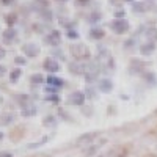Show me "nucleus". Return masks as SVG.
I'll return each instance as SVG.
<instances>
[{"instance_id": "2eb2a0df", "label": "nucleus", "mask_w": 157, "mask_h": 157, "mask_svg": "<svg viewBox=\"0 0 157 157\" xmlns=\"http://www.w3.org/2000/svg\"><path fill=\"white\" fill-rule=\"evenodd\" d=\"M35 113H36V109H35L33 105H27V107L22 109V115H24V116H32V115H35Z\"/></svg>"}, {"instance_id": "aec40b11", "label": "nucleus", "mask_w": 157, "mask_h": 157, "mask_svg": "<svg viewBox=\"0 0 157 157\" xmlns=\"http://www.w3.org/2000/svg\"><path fill=\"white\" fill-rule=\"evenodd\" d=\"M44 80L43 78V75H39V74H35V75H32V82L33 83H41Z\"/></svg>"}, {"instance_id": "f3484780", "label": "nucleus", "mask_w": 157, "mask_h": 157, "mask_svg": "<svg viewBox=\"0 0 157 157\" xmlns=\"http://www.w3.org/2000/svg\"><path fill=\"white\" fill-rule=\"evenodd\" d=\"M49 85H55V86H63V80L61 78H57V77H49L47 78Z\"/></svg>"}, {"instance_id": "a878e982", "label": "nucleus", "mask_w": 157, "mask_h": 157, "mask_svg": "<svg viewBox=\"0 0 157 157\" xmlns=\"http://www.w3.org/2000/svg\"><path fill=\"white\" fill-rule=\"evenodd\" d=\"M2 2H5V3H10V2H13V0H2Z\"/></svg>"}, {"instance_id": "f03ea898", "label": "nucleus", "mask_w": 157, "mask_h": 157, "mask_svg": "<svg viewBox=\"0 0 157 157\" xmlns=\"http://www.w3.org/2000/svg\"><path fill=\"white\" fill-rule=\"evenodd\" d=\"M110 29L118 33V35H121V33H126L129 30V24L126 19H115L112 24H110Z\"/></svg>"}, {"instance_id": "20e7f679", "label": "nucleus", "mask_w": 157, "mask_h": 157, "mask_svg": "<svg viewBox=\"0 0 157 157\" xmlns=\"http://www.w3.org/2000/svg\"><path fill=\"white\" fill-rule=\"evenodd\" d=\"M154 50H155V43H151V41L143 43L138 47V52H140L143 57H149L151 54H154Z\"/></svg>"}, {"instance_id": "ddd939ff", "label": "nucleus", "mask_w": 157, "mask_h": 157, "mask_svg": "<svg viewBox=\"0 0 157 157\" xmlns=\"http://www.w3.org/2000/svg\"><path fill=\"white\" fill-rule=\"evenodd\" d=\"M14 38H16V32H14V30H6V32L3 33V41H5V43L13 41Z\"/></svg>"}, {"instance_id": "cd10ccee", "label": "nucleus", "mask_w": 157, "mask_h": 157, "mask_svg": "<svg viewBox=\"0 0 157 157\" xmlns=\"http://www.w3.org/2000/svg\"><path fill=\"white\" fill-rule=\"evenodd\" d=\"M124 2H134V0H124Z\"/></svg>"}, {"instance_id": "6ab92c4d", "label": "nucleus", "mask_w": 157, "mask_h": 157, "mask_svg": "<svg viewBox=\"0 0 157 157\" xmlns=\"http://www.w3.org/2000/svg\"><path fill=\"white\" fill-rule=\"evenodd\" d=\"M99 19H102V14H101V13H93V14H91L90 16V22H98Z\"/></svg>"}, {"instance_id": "c85d7f7f", "label": "nucleus", "mask_w": 157, "mask_h": 157, "mask_svg": "<svg viewBox=\"0 0 157 157\" xmlns=\"http://www.w3.org/2000/svg\"><path fill=\"white\" fill-rule=\"evenodd\" d=\"M58 2H66V0H58Z\"/></svg>"}, {"instance_id": "f8f14e48", "label": "nucleus", "mask_w": 157, "mask_h": 157, "mask_svg": "<svg viewBox=\"0 0 157 157\" xmlns=\"http://www.w3.org/2000/svg\"><path fill=\"white\" fill-rule=\"evenodd\" d=\"M145 35H146V38L149 39L151 43H155V41H157V29L151 27V29H148V30L145 32Z\"/></svg>"}, {"instance_id": "f257e3e1", "label": "nucleus", "mask_w": 157, "mask_h": 157, "mask_svg": "<svg viewBox=\"0 0 157 157\" xmlns=\"http://www.w3.org/2000/svg\"><path fill=\"white\" fill-rule=\"evenodd\" d=\"M71 54L77 61H82V60H88L90 58V49L86 44L83 43H77L71 46Z\"/></svg>"}, {"instance_id": "5701e85b", "label": "nucleus", "mask_w": 157, "mask_h": 157, "mask_svg": "<svg viewBox=\"0 0 157 157\" xmlns=\"http://www.w3.org/2000/svg\"><path fill=\"white\" fill-rule=\"evenodd\" d=\"M0 157H13L11 152H0Z\"/></svg>"}, {"instance_id": "a211bd4d", "label": "nucleus", "mask_w": 157, "mask_h": 157, "mask_svg": "<svg viewBox=\"0 0 157 157\" xmlns=\"http://www.w3.org/2000/svg\"><path fill=\"white\" fill-rule=\"evenodd\" d=\"M135 13H141V11H146V5L145 3H134V8H132Z\"/></svg>"}, {"instance_id": "6e6552de", "label": "nucleus", "mask_w": 157, "mask_h": 157, "mask_svg": "<svg viewBox=\"0 0 157 157\" xmlns=\"http://www.w3.org/2000/svg\"><path fill=\"white\" fill-rule=\"evenodd\" d=\"M44 69H47L49 72H57V71H60V64L54 58H47L44 61Z\"/></svg>"}, {"instance_id": "7ed1b4c3", "label": "nucleus", "mask_w": 157, "mask_h": 157, "mask_svg": "<svg viewBox=\"0 0 157 157\" xmlns=\"http://www.w3.org/2000/svg\"><path fill=\"white\" fill-rule=\"evenodd\" d=\"M126 154H127V149L126 148L116 146V148H113V149H110L107 152H104V154H101L98 157H126Z\"/></svg>"}, {"instance_id": "9b49d317", "label": "nucleus", "mask_w": 157, "mask_h": 157, "mask_svg": "<svg viewBox=\"0 0 157 157\" xmlns=\"http://www.w3.org/2000/svg\"><path fill=\"white\" fill-rule=\"evenodd\" d=\"M72 104H75V105H83V102H85V94L82 93V91H75V93H72V98H71Z\"/></svg>"}, {"instance_id": "4be33fe9", "label": "nucleus", "mask_w": 157, "mask_h": 157, "mask_svg": "<svg viewBox=\"0 0 157 157\" xmlns=\"http://www.w3.org/2000/svg\"><path fill=\"white\" fill-rule=\"evenodd\" d=\"M19 74H21L19 71H14V72H13V74H11V80H16V78L19 77Z\"/></svg>"}, {"instance_id": "4468645a", "label": "nucleus", "mask_w": 157, "mask_h": 157, "mask_svg": "<svg viewBox=\"0 0 157 157\" xmlns=\"http://www.w3.org/2000/svg\"><path fill=\"white\" fill-rule=\"evenodd\" d=\"M90 36L93 38V39H101L104 36V30L102 29H93L90 32Z\"/></svg>"}, {"instance_id": "393cba45", "label": "nucleus", "mask_w": 157, "mask_h": 157, "mask_svg": "<svg viewBox=\"0 0 157 157\" xmlns=\"http://www.w3.org/2000/svg\"><path fill=\"white\" fill-rule=\"evenodd\" d=\"M3 57H5V50L0 49V58H3Z\"/></svg>"}, {"instance_id": "b1692460", "label": "nucleus", "mask_w": 157, "mask_h": 157, "mask_svg": "<svg viewBox=\"0 0 157 157\" xmlns=\"http://www.w3.org/2000/svg\"><path fill=\"white\" fill-rule=\"evenodd\" d=\"M3 74H5V68H3V66H0V77H2Z\"/></svg>"}, {"instance_id": "dca6fc26", "label": "nucleus", "mask_w": 157, "mask_h": 157, "mask_svg": "<svg viewBox=\"0 0 157 157\" xmlns=\"http://www.w3.org/2000/svg\"><path fill=\"white\" fill-rule=\"evenodd\" d=\"M145 80L148 82V83H152V85H155V82H157V78H155V74L154 72H146L145 75Z\"/></svg>"}, {"instance_id": "412c9836", "label": "nucleus", "mask_w": 157, "mask_h": 157, "mask_svg": "<svg viewBox=\"0 0 157 157\" xmlns=\"http://www.w3.org/2000/svg\"><path fill=\"white\" fill-rule=\"evenodd\" d=\"M68 36H69V38H78V33H77V32H74V30H69Z\"/></svg>"}, {"instance_id": "39448f33", "label": "nucleus", "mask_w": 157, "mask_h": 157, "mask_svg": "<svg viewBox=\"0 0 157 157\" xmlns=\"http://www.w3.org/2000/svg\"><path fill=\"white\" fill-rule=\"evenodd\" d=\"M98 137L96 132H90V134H83L77 138V145L78 146H86V145H91L93 143V140Z\"/></svg>"}, {"instance_id": "0eeeda50", "label": "nucleus", "mask_w": 157, "mask_h": 157, "mask_svg": "<svg viewBox=\"0 0 157 157\" xmlns=\"http://www.w3.org/2000/svg\"><path fill=\"white\" fill-rule=\"evenodd\" d=\"M99 90L102 91V93H110V91L113 90V82L110 80V78H101L99 80Z\"/></svg>"}, {"instance_id": "423d86ee", "label": "nucleus", "mask_w": 157, "mask_h": 157, "mask_svg": "<svg viewBox=\"0 0 157 157\" xmlns=\"http://www.w3.org/2000/svg\"><path fill=\"white\" fill-rule=\"evenodd\" d=\"M22 50L25 52V55L30 57V58H33V57H36L39 54V47L36 44H33V43H27V44L22 47Z\"/></svg>"}, {"instance_id": "bb28decb", "label": "nucleus", "mask_w": 157, "mask_h": 157, "mask_svg": "<svg viewBox=\"0 0 157 157\" xmlns=\"http://www.w3.org/2000/svg\"><path fill=\"white\" fill-rule=\"evenodd\" d=\"M2 138H3V134H2V132H0V140H2Z\"/></svg>"}, {"instance_id": "1a4fd4ad", "label": "nucleus", "mask_w": 157, "mask_h": 157, "mask_svg": "<svg viewBox=\"0 0 157 157\" xmlns=\"http://www.w3.org/2000/svg\"><path fill=\"white\" fill-rule=\"evenodd\" d=\"M60 39H61L60 32H57V30H52V32H50V35L46 38V41H47L50 46H58V44H60Z\"/></svg>"}, {"instance_id": "9d476101", "label": "nucleus", "mask_w": 157, "mask_h": 157, "mask_svg": "<svg viewBox=\"0 0 157 157\" xmlns=\"http://www.w3.org/2000/svg\"><path fill=\"white\" fill-rule=\"evenodd\" d=\"M90 69H88V66L86 64H83V63H75V64H71V72L72 74H86Z\"/></svg>"}]
</instances>
